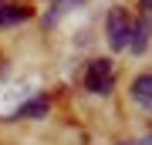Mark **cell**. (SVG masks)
<instances>
[{
  "mask_svg": "<svg viewBox=\"0 0 152 145\" xmlns=\"http://www.w3.org/2000/svg\"><path fill=\"white\" fill-rule=\"evenodd\" d=\"M139 145H152V135H145V138H142V142H139Z\"/></svg>",
  "mask_w": 152,
  "mask_h": 145,
  "instance_id": "obj_9",
  "label": "cell"
},
{
  "mask_svg": "<svg viewBox=\"0 0 152 145\" xmlns=\"http://www.w3.org/2000/svg\"><path fill=\"white\" fill-rule=\"evenodd\" d=\"M51 111V105H48V98H34V101H27L20 108V111L14 115V118H44V115Z\"/></svg>",
  "mask_w": 152,
  "mask_h": 145,
  "instance_id": "obj_5",
  "label": "cell"
},
{
  "mask_svg": "<svg viewBox=\"0 0 152 145\" xmlns=\"http://www.w3.org/2000/svg\"><path fill=\"white\" fill-rule=\"evenodd\" d=\"M149 47V20L142 17V20H135L132 24V34H129V51L132 54H142Z\"/></svg>",
  "mask_w": 152,
  "mask_h": 145,
  "instance_id": "obj_3",
  "label": "cell"
},
{
  "mask_svg": "<svg viewBox=\"0 0 152 145\" xmlns=\"http://www.w3.org/2000/svg\"><path fill=\"white\" fill-rule=\"evenodd\" d=\"M142 10H145V20H152V0H142Z\"/></svg>",
  "mask_w": 152,
  "mask_h": 145,
  "instance_id": "obj_8",
  "label": "cell"
},
{
  "mask_svg": "<svg viewBox=\"0 0 152 145\" xmlns=\"http://www.w3.org/2000/svg\"><path fill=\"white\" fill-rule=\"evenodd\" d=\"M132 98L145 108V111H152V74H142L132 81Z\"/></svg>",
  "mask_w": 152,
  "mask_h": 145,
  "instance_id": "obj_4",
  "label": "cell"
},
{
  "mask_svg": "<svg viewBox=\"0 0 152 145\" xmlns=\"http://www.w3.org/2000/svg\"><path fill=\"white\" fill-rule=\"evenodd\" d=\"M78 4H85V0H58L54 10H58V14H64V10H71V7H78Z\"/></svg>",
  "mask_w": 152,
  "mask_h": 145,
  "instance_id": "obj_7",
  "label": "cell"
},
{
  "mask_svg": "<svg viewBox=\"0 0 152 145\" xmlns=\"http://www.w3.org/2000/svg\"><path fill=\"white\" fill-rule=\"evenodd\" d=\"M105 34H108L112 51H125L129 47V34H132V20L125 10H112L108 20H105Z\"/></svg>",
  "mask_w": 152,
  "mask_h": 145,
  "instance_id": "obj_2",
  "label": "cell"
},
{
  "mask_svg": "<svg viewBox=\"0 0 152 145\" xmlns=\"http://www.w3.org/2000/svg\"><path fill=\"white\" fill-rule=\"evenodd\" d=\"M20 20H27V7H20V4L0 7V27H7V24H20Z\"/></svg>",
  "mask_w": 152,
  "mask_h": 145,
  "instance_id": "obj_6",
  "label": "cell"
},
{
  "mask_svg": "<svg viewBox=\"0 0 152 145\" xmlns=\"http://www.w3.org/2000/svg\"><path fill=\"white\" fill-rule=\"evenodd\" d=\"M112 85H115V71H112V61L105 58H95L85 71V88L95 95H112Z\"/></svg>",
  "mask_w": 152,
  "mask_h": 145,
  "instance_id": "obj_1",
  "label": "cell"
}]
</instances>
